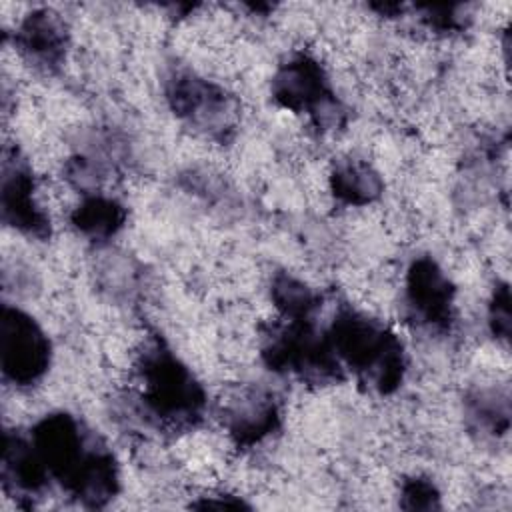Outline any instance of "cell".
Returning a JSON list of instances; mask_svg holds the SVG:
<instances>
[{"instance_id":"1","label":"cell","mask_w":512,"mask_h":512,"mask_svg":"<svg viewBox=\"0 0 512 512\" xmlns=\"http://www.w3.org/2000/svg\"><path fill=\"white\" fill-rule=\"evenodd\" d=\"M28 438L48 476L84 506L100 508L118 494L120 472L114 454L72 414H46Z\"/></svg>"},{"instance_id":"2","label":"cell","mask_w":512,"mask_h":512,"mask_svg":"<svg viewBox=\"0 0 512 512\" xmlns=\"http://www.w3.org/2000/svg\"><path fill=\"white\" fill-rule=\"evenodd\" d=\"M328 342L338 358L376 392L392 394L404 380L406 356L400 338L380 320L354 308H340Z\"/></svg>"},{"instance_id":"3","label":"cell","mask_w":512,"mask_h":512,"mask_svg":"<svg viewBox=\"0 0 512 512\" xmlns=\"http://www.w3.org/2000/svg\"><path fill=\"white\" fill-rule=\"evenodd\" d=\"M144 410L164 426L190 428L206 408V392L196 376L158 342L144 346L136 360Z\"/></svg>"},{"instance_id":"4","label":"cell","mask_w":512,"mask_h":512,"mask_svg":"<svg viewBox=\"0 0 512 512\" xmlns=\"http://www.w3.org/2000/svg\"><path fill=\"white\" fill-rule=\"evenodd\" d=\"M272 98L292 114H306L318 130H334L344 122V108L336 98L324 66L310 54H294L276 70L270 84Z\"/></svg>"},{"instance_id":"5","label":"cell","mask_w":512,"mask_h":512,"mask_svg":"<svg viewBox=\"0 0 512 512\" xmlns=\"http://www.w3.org/2000/svg\"><path fill=\"white\" fill-rule=\"evenodd\" d=\"M2 378L14 388L40 382L52 364V342L44 328L22 308L2 304L0 312Z\"/></svg>"},{"instance_id":"6","label":"cell","mask_w":512,"mask_h":512,"mask_svg":"<svg viewBox=\"0 0 512 512\" xmlns=\"http://www.w3.org/2000/svg\"><path fill=\"white\" fill-rule=\"evenodd\" d=\"M166 100L172 112L210 138L224 140L234 130L238 108L216 82L190 70L174 72L166 80Z\"/></svg>"},{"instance_id":"7","label":"cell","mask_w":512,"mask_h":512,"mask_svg":"<svg viewBox=\"0 0 512 512\" xmlns=\"http://www.w3.org/2000/svg\"><path fill=\"white\" fill-rule=\"evenodd\" d=\"M2 222L12 230L36 238H50V216L38 198L34 172L18 148H6L2 160Z\"/></svg>"},{"instance_id":"8","label":"cell","mask_w":512,"mask_h":512,"mask_svg":"<svg viewBox=\"0 0 512 512\" xmlns=\"http://www.w3.org/2000/svg\"><path fill=\"white\" fill-rule=\"evenodd\" d=\"M404 300L410 316L430 330H450L454 320V286L428 256L416 258L406 272Z\"/></svg>"},{"instance_id":"9","label":"cell","mask_w":512,"mask_h":512,"mask_svg":"<svg viewBox=\"0 0 512 512\" xmlns=\"http://www.w3.org/2000/svg\"><path fill=\"white\" fill-rule=\"evenodd\" d=\"M280 406L266 390H242L226 402L224 426L238 448H254L278 432Z\"/></svg>"},{"instance_id":"10","label":"cell","mask_w":512,"mask_h":512,"mask_svg":"<svg viewBox=\"0 0 512 512\" xmlns=\"http://www.w3.org/2000/svg\"><path fill=\"white\" fill-rule=\"evenodd\" d=\"M14 48L40 70H58L66 60L68 28L56 12L32 10L14 28Z\"/></svg>"},{"instance_id":"11","label":"cell","mask_w":512,"mask_h":512,"mask_svg":"<svg viewBox=\"0 0 512 512\" xmlns=\"http://www.w3.org/2000/svg\"><path fill=\"white\" fill-rule=\"evenodd\" d=\"M2 484L6 492L20 498L40 496L50 486V476L30 438L20 436L18 432L4 434Z\"/></svg>"},{"instance_id":"12","label":"cell","mask_w":512,"mask_h":512,"mask_svg":"<svg viewBox=\"0 0 512 512\" xmlns=\"http://www.w3.org/2000/svg\"><path fill=\"white\" fill-rule=\"evenodd\" d=\"M328 186L338 204L354 208L372 204L380 198L384 188L380 174L358 158L336 160L328 174Z\"/></svg>"},{"instance_id":"13","label":"cell","mask_w":512,"mask_h":512,"mask_svg":"<svg viewBox=\"0 0 512 512\" xmlns=\"http://www.w3.org/2000/svg\"><path fill=\"white\" fill-rule=\"evenodd\" d=\"M126 220V208L110 196L94 192L86 196L76 208L70 212V222L78 230V234L90 240H108L112 238Z\"/></svg>"},{"instance_id":"14","label":"cell","mask_w":512,"mask_h":512,"mask_svg":"<svg viewBox=\"0 0 512 512\" xmlns=\"http://www.w3.org/2000/svg\"><path fill=\"white\" fill-rule=\"evenodd\" d=\"M270 300L284 320H310L314 310L320 306V294L288 272L274 274Z\"/></svg>"},{"instance_id":"15","label":"cell","mask_w":512,"mask_h":512,"mask_svg":"<svg viewBox=\"0 0 512 512\" xmlns=\"http://www.w3.org/2000/svg\"><path fill=\"white\" fill-rule=\"evenodd\" d=\"M400 506L406 510L440 508V490L430 478L410 476L400 484Z\"/></svg>"},{"instance_id":"16","label":"cell","mask_w":512,"mask_h":512,"mask_svg":"<svg viewBox=\"0 0 512 512\" xmlns=\"http://www.w3.org/2000/svg\"><path fill=\"white\" fill-rule=\"evenodd\" d=\"M510 298H508V288L506 284L498 286L492 294L490 300V328L494 336L498 338H508V328H510Z\"/></svg>"}]
</instances>
